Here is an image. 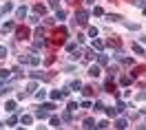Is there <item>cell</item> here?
<instances>
[{"label": "cell", "mask_w": 146, "mask_h": 130, "mask_svg": "<svg viewBox=\"0 0 146 130\" xmlns=\"http://www.w3.org/2000/svg\"><path fill=\"white\" fill-rule=\"evenodd\" d=\"M18 64H31V66H38V64H40V57H38V55H18Z\"/></svg>", "instance_id": "cell-1"}, {"label": "cell", "mask_w": 146, "mask_h": 130, "mask_svg": "<svg viewBox=\"0 0 146 130\" xmlns=\"http://www.w3.org/2000/svg\"><path fill=\"white\" fill-rule=\"evenodd\" d=\"M86 22H89V13H86L84 9H80L78 13H75V24H80V27H84Z\"/></svg>", "instance_id": "cell-2"}, {"label": "cell", "mask_w": 146, "mask_h": 130, "mask_svg": "<svg viewBox=\"0 0 146 130\" xmlns=\"http://www.w3.org/2000/svg\"><path fill=\"white\" fill-rule=\"evenodd\" d=\"M16 37L27 40V37H29V29H27V27H18V29H16Z\"/></svg>", "instance_id": "cell-3"}, {"label": "cell", "mask_w": 146, "mask_h": 130, "mask_svg": "<svg viewBox=\"0 0 146 130\" xmlns=\"http://www.w3.org/2000/svg\"><path fill=\"white\" fill-rule=\"evenodd\" d=\"M44 44H46L44 37H38V35H36V40H33V51H40V49H44Z\"/></svg>", "instance_id": "cell-4"}, {"label": "cell", "mask_w": 146, "mask_h": 130, "mask_svg": "<svg viewBox=\"0 0 146 130\" xmlns=\"http://www.w3.org/2000/svg\"><path fill=\"white\" fill-rule=\"evenodd\" d=\"M91 47L95 49V51H102V49L106 47V44H104V42H102V40H98V37H93V40H91Z\"/></svg>", "instance_id": "cell-5"}, {"label": "cell", "mask_w": 146, "mask_h": 130, "mask_svg": "<svg viewBox=\"0 0 146 130\" xmlns=\"http://www.w3.org/2000/svg\"><path fill=\"white\" fill-rule=\"evenodd\" d=\"M20 123H22V126H31V123H33V117H31V115H22V117H20Z\"/></svg>", "instance_id": "cell-6"}, {"label": "cell", "mask_w": 146, "mask_h": 130, "mask_svg": "<svg viewBox=\"0 0 146 130\" xmlns=\"http://www.w3.org/2000/svg\"><path fill=\"white\" fill-rule=\"evenodd\" d=\"M82 126H84V128H95V126H98V121L93 119V117H89V119L82 121Z\"/></svg>", "instance_id": "cell-7"}, {"label": "cell", "mask_w": 146, "mask_h": 130, "mask_svg": "<svg viewBox=\"0 0 146 130\" xmlns=\"http://www.w3.org/2000/svg\"><path fill=\"white\" fill-rule=\"evenodd\" d=\"M33 13H36V16H44L46 7H44V5H36V7H33Z\"/></svg>", "instance_id": "cell-8"}, {"label": "cell", "mask_w": 146, "mask_h": 130, "mask_svg": "<svg viewBox=\"0 0 146 130\" xmlns=\"http://www.w3.org/2000/svg\"><path fill=\"white\" fill-rule=\"evenodd\" d=\"M13 29H16V24H13V22H5V24H2V33H11Z\"/></svg>", "instance_id": "cell-9"}, {"label": "cell", "mask_w": 146, "mask_h": 130, "mask_svg": "<svg viewBox=\"0 0 146 130\" xmlns=\"http://www.w3.org/2000/svg\"><path fill=\"white\" fill-rule=\"evenodd\" d=\"M119 84H122V86H131V84H133V77H126V75H122V77H119Z\"/></svg>", "instance_id": "cell-10"}, {"label": "cell", "mask_w": 146, "mask_h": 130, "mask_svg": "<svg viewBox=\"0 0 146 130\" xmlns=\"http://www.w3.org/2000/svg\"><path fill=\"white\" fill-rule=\"evenodd\" d=\"M131 49H133V53H137V55H146L144 49H142V44H137V42H135V44H133Z\"/></svg>", "instance_id": "cell-11"}, {"label": "cell", "mask_w": 146, "mask_h": 130, "mask_svg": "<svg viewBox=\"0 0 146 130\" xmlns=\"http://www.w3.org/2000/svg\"><path fill=\"white\" fill-rule=\"evenodd\" d=\"M89 75H91V77H98V75H100V66H89Z\"/></svg>", "instance_id": "cell-12"}, {"label": "cell", "mask_w": 146, "mask_h": 130, "mask_svg": "<svg viewBox=\"0 0 146 130\" xmlns=\"http://www.w3.org/2000/svg\"><path fill=\"white\" fill-rule=\"evenodd\" d=\"M29 75H31L33 79H46V75H44V73H40V71H31Z\"/></svg>", "instance_id": "cell-13"}, {"label": "cell", "mask_w": 146, "mask_h": 130, "mask_svg": "<svg viewBox=\"0 0 146 130\" xmlns=\"http://www.w3.org/2000/svg\"><path fill=\"white\" fill-rule=\"evenodd\" d=\"M69 88H73V91H80V88H82V82H80V79H73V82L69 84Z\"/></svg>", "instance_id": "cell-14"}, {"label": "cell", "mask_w": 146, "mask_h": 130, "mask_svg": "<svg viewBox=\"0 0 146 130\" xmlns=\"http://www.w3.org/2000/svg\"><path fill=\"white\" fill-rule=\"evenodd\" d=\"M36 117L38 119H44V117H49V110H46V108H40V110L36 112Z\"/></svg>", "instance_id": "cell-15"}, {"label": "cell", "mask_w": 146, "mask_h": 130, "mask_svg": "<svg viewBox=\"0 0 146 130\" xmlns=\"http://www.w3.org/2000/svg\"><path fill=\"white\" fill-rule=\"evenodd\" d=\"M98 62H100L102 66H106V64H109V55H104V53H100V55H98Z\"/></svg>", "instance_id": "cell-16"}, {"label": "cell", "mask_w": 146, "mask_h": 130, "mask_svg": "<svg viewBox=\"0 0 146 130\" xmlns=\"http://www.w3.org/2000/svg\"><path fill=\"white\" fill-rule=\"evenodd\" d=\"M60 97H64V95H62V91H51V99H53V102H58Z\"/></svg>", "instance_id": "cell-17"}, {"label": "cell", "mask_w": 146, "mask_h": 130, "mask_svg": "<svg viewBox=\"0 0 146 130\" xmlns=\"http://www.w3.org/2000/svg\"><path fill=\"white\" fill-rule=\"evenodd\" d=\"M49 123H51V126H53V128H58V126H62V123H60V119H58V117H49Z\"/></svg>", "instance_id": "cell-18"}, {"label": "cell", "mask_w": 146, "mask_h": 130, "mask_svg": "<svg viewBox=\"0 0 146 130\" xmlns=\"http://www.w3.org/2000/svg\"><path fill=\"white\" fill-rule=\"evenodd\" d=\"M128 126V119H117L115 121V128H126Z\"/></svg>", "instance_id": "cell-19"}, {"label": "cell", "mask_w": 146, "mask_h": 130, "mask_svg": "<svg viewBox=\"0 0 146 130\" xmlns=\"http://www.w3.org/2000/svg\"><path fill=\"white\" fill-rule=\"evenodd\" d=\"M73 119V115H71V110H66V112H62V121L64 123H69V121Z\"/></svg>", "instance_id": "cell-20"}, {"label": "cell", "mask_w": 146, "mask_h": 130, "mask_svg": "<svg viewBox=\"0 0 146 130\" xmlns=\"http://www.w3.org/2000/svg\"><path fill=\"white\" fill-rule=\"evenodd\" d=\"M69 55H71V60H80V55H82V53H80V49H73Z\"/></svg>", "instance_id": "cell-21"}, {"label": "cell", "mask_w": 146, "mask_h": 130, "mask_svg": "<svg viewBox=\"0 0 146 130\" xmlns=\"http://www.w3.org/2000/svg\"><path fill=\"white\" fill-rule=\"evenodd\" d=\"M11 9H13V5H11V2H5V5L0 7V11H2V13H7V11H11Z\"/></svg>", "instance_id": "cell-22"}, {"label": "cell", "mask_w": 146, "mask_h": 130, "mask_svg": "<svg viewBox=\"0 0 146 130\" xmlns=\"http://www.w3.org/2000/svg\"><path fill=\"white\" fill-rule=\"evenodd\" d=\"M16 16H18V18H25V16H27V7H18Z\"/></svg>", "instance_id": "cell-23"}, {"label": "cell", "mask_w": 146, "mask_h": 130, "mask_svg": "<svg viewBox=\"0 0 146 130\" xmlns=\"http://www.w3.org/2000/svg\"><path fill=\"white\" fill-rule=\"evenodd\" d=\"M5 108H7L9 112H13V110H16V102H11V99H9V102L5 104Z\"/></svg>", "instance_id": "cell-24"}, {"label": "cell", "mask_w": 146, "mask_h": 130, "mask_svg": "<svg viewBox=\"0 0 146 130\" xmlns=\"http://www.w3.org/2000/svg\"><path fill=\"white\" fill-rule=\"evenodd\" d=\"M106 44H111V47H119V37H109Z\"/></svg>", "instance_id": "cell-25"}, {"label": "cell", "mask_w": 146, "mask_h": 130, "mask_svg": "<svg viewBox=\"0 0 146 130\" xmlns=\"http://www.w3.org/2000/svg\"><path fill=\"white\" fill-rule=\"evenodd\" d=\"M16 123H18V117H16V115H11L9 119H7V126H16Z\"/></svg>", "instance_id": "cell-26"}, {"label": "cell", "mask_w": 146, "mask_h": 130, "mask_svg": "<svg viewBox=\"0 0 146 130\" xmlns=\"http://www.w3.org/2000/svg\"><path fill=\"white\" fill-rule=\"evenodd\" d=\"M115 110H117V112H124V110H126V104H124V102H117Z\"/></svg>", "instance_id": "cell-27"}, {"label": "cell", "mask_w": 146, "mask_h": 130, "mask_svg": "<svg viewBox=\"0 0 146 130\" xmlns=\"http://www.w3.org/2000/svg\"><path fill=\"white\" fill-rule=\"evenodd\" d=\"M75 108H80V104H75V102H69V106H66V110H75Z\"/></svg>", "instance_id": "cell-28"}, {"label": "cell", "mask_w": 146, "mask_h": 130, "mask_svg": "<svg viewBox=\"0 0 146 130\" xmlns=\"http://www.w3.org/2000/svg\"><path fill=\"white\" fill-rule=\"evenodd\" d=\"M144 71H146L144 66H137L135 71H133V77H137V75H142V73H144Z\"/></svg>", "instance_id": "cell-29"}, {"label": "cell", "mask_w": 146, "mask_h": 130, "mask_svg": "<svg viewBox=\"0 0 146 130\" xmlns=\"http://www.w3.org/2000/svg\"><path fill=\"white\" fill-rule=\"evenodd\" d=\"M44 97H46V93H44V91H38V93H36V99H38V102H42Z\"/></svg>", "instance_id": "cell-30"}, {"label": "cell", "mask_w": 146, "mask_h": 130, "mask_svg": "<svg viewBox=\"0 0 146 130\" xmlns=\"http://www.w3.org/2000/svg\"><path fill=\"white\" fill-rule=\"evenodd\" d=\"M115 115H117V110H115V108H106V117H115Z\"/></svg>", "instance_id": "cell-31"}, {"label": "cell", "mask_w": 146, "mask_h": 130, "mask_svg": "<svg viewBox=\"0 0 146 130\" xmlns=\"http://www.w3.org/2000/svg\"><path fill=\"white\" fill-rule=\"evenodd\" d=\"M7 77H9V68H2L0 71V79H7Z\"/></svg>", "instance_id": "cell-32"}, {"label": "cell", "mask_w": 146, "mask_h": 130, "mask_svg": "<svg viewBox=\"0 0 146 130\" xmlns=\"http://www.w3.org/2000/svg\"><path fill=\"white\" fill-rule=\"evenodd\" d=\"M64 18H66L64 11H55V20H64Z\"/></svg>", "instance_id": "cell-33"}, {"label": "cell", "mask_w": 146, "mask_h": 130, "mask_svg": "<svg viewBox=\"0 0 146 130\" xmlns=\"http://www.w3.org/2000/svg\"><path fill=\"white\" fill-rule=\"evenodd\" d=\"M55 35L64 37V35H66V29H64V27H60V29H58V31H55Z\"/></svg>", "instance_id": "cell-34"}, {"label": "cell", "mask_w": 146, "mask_h": 130, "mask_svg": "<svg viewBox=\"0 0 146 130\" xmlns=\"http://www.w3.org/2000/svg\"><path fill=\"white\" fill-rule=\"evenodd\" d=\"M93 16H104V9H102V7H95V9H93Z\"/></svg>", "instance_id": "cell-35"}, {"label": "cell", "mask_w": 146, "mask_h": 130, "mask_svg": "<svg viewBox=\"0 0 146 130\" xmlns=\"http://www.w3.org/2000/svg\"><path fill=\"white\" fill-rule=\"evenodd\" d=\"M86 57H89V60H93V57H98V53H95V49H89V51H86Z\"/></svg>", "instance_id": "cell-36"}, {"label": "cell", "mask_w": 146, "mask_h": 130, "mask_svg": "<svg viewBox=\"0 0 146 130\" xmlns=\"http://www.w3.org/2000/svg\"><path fill=\"white\" fill-rule=\"evenodd\" d=\"M89 35H91V40H93V37L98 35V29H95V27H91V29H89Z\"/></svg>", "instance_id": "cell-37"}, {"label": "cell", "mask_w": 146, "mask_h": 130, "mask_svg": "<svg viewBox=\"0 0 146 130\" xmlns=\"http://www.w3.org/2000/svg\"><path fill=\"white\" fill-rule=\"evenodd\" d=\"M126 27L133 29V31H137V29H139V24H135V22H126Z\"/></svg>", "instance_id": "cell-38"}, {"label": "cell", "mask_w": 146, "mask_h": 130, "mask_svg": "<svg viewBox=\"0 0 146 130\" xmlns=\"http://www.w3.org/2000/svg\"><path fill=\"white\" fill-rule=\"evenodd\" d=\"M58 5H60V0H49V7H53V9H58Z\"/></svg>", "instance_id": "cell-39"}, {"label": "cell", "mask_w": 146, "mask_h": 130, "mask_svg": "<svg viewBox=\"0 0 146 130\" xmlns=\"http://www.w3.org/2000/svg\"><path fill=\"white\" fill-rule=\"evenodd\" d=\"M42 108H46V110H53L55 106H53V104H49V102H44V104H42Z\"/></svg>", "instance_id": "cell-40"}, {"label": "cell", "mask_w": 146, "mask_h": 130, "mask_svg": "<svg viewBox=\"0 0 146 130\" xmlns=\"http://www.w3.org/2000/svg\"><path fill=\"white\" fill-rule=\"evenodd\" d=\"M98 128H109V119H106V121H100V123H98Z\"/></svg>", "instance_id": "cell-41"}, {"label": "cell", "mask_w": 146, "mask_h": 130, "mask_svg": "<svg viewBox=\"0 0 146 130\" xmlns=\"http://www.w3.org/2000/svg\"><path fill=\"white\" fill-rule=\"evenodd\" d=\"M93 108H95V110H104V104H102V102H98L95 106H93Z\"/></svg>", "instance_id": "cell-42"}, {"label": "cell", "mask_w": 146, "mask_h": 130, "mask_svg": "<svg viewBox=\"0 0 146 130\" xmlns=\"http://www.w3.org/2000/svg\"><path fill=\"white\" fill-rule=\"evenodd\" d=\"M80 108H91V102H86V99H84V102L80 104Z\"/></svg>", "instance_id": "cell-43"}, {"label": "cell", "mask_w": 146, "mask_h": 130, "mask_svg": "<svg viewBox=\"0 0 146 130\" xmlns=\"http://www.w3.org/2000/svg\"><path fill=\"white\" fill-rule=\"evenodd\" d=\"M109 20H111V22H117V20H119V16H115V13H111V16H109Z\"/></svg>", "instance_id": "cell-44"}, {"label": "cell", "mask_w": 146, "mask_h": 130, "mask_svg": "<svg viewBox=\"0 0 146 130\" xmlns=\"http://www.w3.org/2000/svg\"><path fill=\"white\" fill-rule=\"evenodd\" d=\"M5 55H7V49H5V47H0V60H2Z\"/></svg>", "instance_id": "cell-45"}, {"label": "cell", "mask_w": 146, "mask_h": 130, "mask_svg": "<svg viewBox=\"0 0 146 130\" xmlns=\"http://www.w3.org/2000/svg\"><path fill=\"white\" fill-rule=\"evenodd\" d=\"M137 99H146V91H142V93L137 95Z\"/></svg>", "instance_id": "cell-46"}, {"label": "cell", "mask_w": 146, "mask_h": 130, "mask_svg": "<svg viewBox=\"0 0 146 130\" xmlns=\"http://www.w3.org/2000/svg\"><path fill=\"white\" fill-rule=\"evenodd\" d=\"M84 2H86V5H93V2H95V0H84Z\"/></svg>", "instance_id": "cell-47"}, {"label": "cell", "mask_w": 146, "mask_h": 130, "mask_svg": "<svg viewBox=\"0 0 146 130\" xmlns=\"http://www.w3.org/2000/svg\"><path fill=\"white\" fill-rule=\"evenodd\" d=\"M142 9H144V13H146V5H144V7H142Z\"/></svg>", "instance_id": "cell-48"}, {"label": "cell", "mask_w": 146, "mask_h": 130, "mask_svg": "<svg viewBox=\"0 0 146 130\" xmlns=\"http://www.w3.org/2000/svg\"><path fill=\"white\" fill-rule=\"evenodd\" d=\"M144 42H146V37H144Z\"/></svg>", "instance_id": "cell-49"}]
</instances>
